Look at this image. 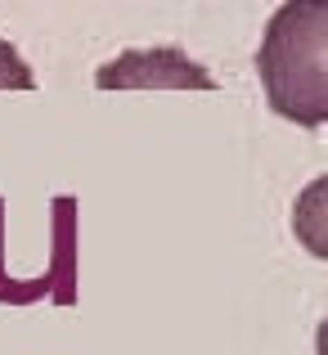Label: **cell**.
Returning <instances> with one entry per match:
<instances>
[{
  "instance_id": "7a4b0ae2",
  "label": "cell",
  "mask_w": 328,
  "mask_h": 355,
  "mask_svg": "<svg viewBox=\"0 0 328 355\" xmlns=\"http://www.w3.org/2000/svg\"><path fill=\"white\" fill-rule=\"evenodd\" d=\"M99 90H216L202 63H193L180 45H153V50H126L95 72Z\"/></svg>"
},
{
  "instance_id": "6da1fadb",
  "label": "cell",
  "mask_w": 328,
  "mask_h": 355,
  "mask_svg": "<svg viewBox=\"0 0 328 355\" xmlns=\"http://www.w3.org/2000/svg\"><path fill=\"white\" fill-rule=\"evenodd\" d=\"M257 72L279 117L315 130L328 121V5L293 0L275 9L266 41L257 50Z\"/></svg>"
},
{
  "instance_id": "3957f363",
  "label": "cell",
  "mask_w": 328,
  "mask_h": 355,
  "mask_svg": "<svg viewBox=\"0 0 328 355\" xmlns=\"http://www.w3.org/2000/svg\"><path fill=\"white\" fill-rule=\"evenodd\" d=\"M32 86H36V77L23 63V54L9 41H0V90H32Z\"/></svg>"
}]
</instances>
